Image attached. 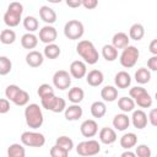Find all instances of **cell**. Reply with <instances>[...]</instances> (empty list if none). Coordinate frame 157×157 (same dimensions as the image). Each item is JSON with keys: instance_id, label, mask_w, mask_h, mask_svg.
<instances>
[{"instance_id": "52", "label": "cell", "mask_w": 157, "mask_h": 157, "mask_svg": "<svg viewBox=\"0 0 157 157\" xmlns=\"http://www.w3.org/2000/svg\"><path fill=\"white\" fill-rule=\"evenodd\" d=\"M135 156H136L135 152H131L130 150H126L125 152L121 153V157H135Z\"/></svg>"}, {"instance_id": "50", "label": "cell", "mask_w": 157, "mask_h": 157, "mask_svg": "<svg viewBox=\"0 0 157 157\" xmlns=\"http://www.w3.org/2000/svg\"><path fill=\"white\" fill-rule=\"evenodd\" d=\"M65 4L71 9H77L82 5V0H65Z\"/></svg>"}, {"instance_id": "22", "label": "cell", "mask_w": 157, "mask_h": 157, "mask_svg": "<svg viewBox=\"0 0 157 157\" xmlns=\"http://www.w3.org/2000/svg\"><path fill=\"white\" fill-rule=\"evenodd\" d=\"M119 142H120V146L124 150H130V148H132V147L136 146V144H137V136H136L135 132H125L120 137Z\"/></svg>"}, {"instance_id": "13", "label": "cell", "mask_w": 157, "mask_h": 157, "mask_svg": "<svg viewBox=\"0 0 157 157\" xmlns=\"http://www.w3.org/2000/svg\"><path fill=\"white\" fill-rule=\"evenodd\" d=\"M83 114V110L81 108L80 104H76V103H72L71 105L66 107L65 110H64V117L66 120L69 121H76L78 120Z\"/></svg>"}, {"instance_id": "4", "label": "cell", "mask_w": 157, "mask_h": 157, "mask_svg": "<svg viewBox=\"0 0 157 157\" xmlns=\"http://www.w3.org/2000/svg\"><path fill=\"white\" fill-rule=\"evenodd\" d=\"M85 33V26L78 20H70L64 26V36L70 40H78Z\"/></svg>"}, {"instance_id": "48", "label": "cell", "mask_w": 157, "mask_h": 157, "mask_svg": "<svg viewBox=\"0 0 157 157\" xmlns=\"http://www.w3.org/2000/svg\"><path fill=\"white\" fill-rule=\"evenodd\" d=\"M87 10H93L98 6V0H82V5Z\"/></svg>"}, {"instance_id": "20", "label": "cell", "mask_w": 157, "mask_h": 157, "mask_svg": "<svg viewBox=\"0 0 157 157\" xmlns=\"http://www.w3.org/2000/svg\"><path fill=\"white\" fill-rule=\"evenodd\" d=\"M21 20H22V15L17 13V12L6 10V12L4 13V22H5V25H6L9 28L17 27V26L20 25Z\"/></svg>"}, {"instance_id": "7", "label": "cell", "mask_w": 157, "mask_h": 157, "mask_svg": "<svg viewBox=\"0 0 157 157\" xmlns=\"http://www.w3.org/2000/svg\"><path fill=\"white\" fill-rule=\"evenodd\" d=\"M53 85L55 88L64 91L71 86V75L66 70H58L53 75Z\"/></svg>"}, {"instance_id": "35", "label": "cell", "mask_w": 157, "mask_h": 157, "mask_svg": "<svg viewBox=\"0 0 157 157\" xmlns=\"http://www.w3.org/2000/svg\"><path fill=\"white\" fill-rule=\"evenodd\" d=\"M12 70V63L11 60L5 56V55H1L0 56V76H5L7 74H10Z\"/></svg>"}, {"instance_id": "46", "label": "cell", "mask_w": 157, "mask_h": 157, "mask_svg": "<svg viewBox=\"0 0 157 157\" xmlns=\"http://www.w3.org/2000/svg\"><path fill=\"white\" fill-rule=\"evenodd\" d=\"M10 110V101L7 98H0V114H6Z\"/></svg>"}, {"instance_id": "17", "label": "cell", "mask_w": 157, "mask_h": 157, "mask_svg": "<svg viewBox=\"0 0 157 157\" xmlns=\"http://www.w3.org/2000/svg\"><path fill=\"white\" fill-rule=\"evenodd\" d=\"M44 61V55L38 50H29L26 55V64L31 67H39Z\"/></svg>"}, {"instance_id": "26", "label": "cell", "mask_w": 157, "mask_h": 157, "mask_svg": "<svg viewBox=\"0 0 157 157\" xmlns=\"http://www.w3.org/2000/svg\"><path fill=\"white\" fill-rule=\"evenodd\" d=\"M61 53V49L58 44L55 43H49V44H45L44 47V50H43V55L47 58V59H56Z\"/></svg>"}, {"instance_id": "31", "label": "cell", "mask_w": 157, "mask_h": 157, "mask_svg": "<svg viewBox=\"0 0 157 157\" xmlns=\"http://www.w3.org/2000/svg\"><path fill=\"white\" fill-rule=\"evenodd\" d=\"M16 40V33L13 29H10V28H6V29H2L0 32V42L5 45H10L12 43H15Z\"/></svg>"}, {"instance_id": "29", "label": "cell", "mask_w": 157, "mask_h": 157, "mask_svg": "<svg viewBox=\"0 0 157 157\" xmlns=\"http://www.w3.org/2000/svg\"><path fill=\"white\" fill-rule=\"evenodd\" d=\"M145 36V28L141 23H134L129 28V38L132 40H141Z\"/></svg>"}, {"instance_id": "5", "label": "cell", "mask_w": 157, "mask_h": 157, "mask_svg": "<svg viewBox=\"0 0 157 157\" xmlns=\"http://www.w3.org/2000/svg\"><path fill=\"white\" fill-rule=\"evenodd\" d=\"M20 140L21 144L27 147H43L45 144V136L38 131H23Z\"/></svg>"}, {"instance_id": "6", "label": "cell", "mask_w": 157, "mask_h": 157, "mask_svg": "<svg viewBox=\"0 0 157 157\" xmlns=\"http://www.w3.org/2000/svg\"><path fill=\"white\" fill-rule=\"evenodd\" d=\"M76 152H77V155H80L82 157L96 156L101 152V144L97 140H93V139L81 141L76 146Z\"/></svg>"}, {"instance_id": "1", "label": "cell", "mask_w": 157, "mask_h": 157, "mask_svg": "<svg viewBox=\"0 0 157 157\" xmlns=\"http://www.w3.org/2000/svg\"><path fill=\"white\" fill-rule=\"evenodd\" d=\"M76 53L83 59V61L88 65H94L98 63L99 53L96 49L94 44L91 40L82 39L76 45Z\"/></svg>"}, {"instance_id": "32", "label": "cell", "mask_w": 157, "mask_h": 157, "mask_svg": "<svg viewBox=\"0 0 157 157\" xmlns=\"http://www.w3.org/2000/svg\"><path fill=\"white\" fill-rule=\"evenodd\" d=\"M22 23H23V27L27 32L33 33L39 28V22L37 20V17H34V16H26L22 20Z\"/></svg>"}, {"instance_id": "15", "label": "cell", "mask_w": 157, "mask_h": 157, "mask_svg": "<svg viewBox=\"0 0 157 157\" xmlns=\"http://www.w3.org/2000/svg\"><path fill=\"white\" fill-rule=\"evenodd\" d=\"M85 77H86V82H87L90 86H92V87H98V86H101V85L103 83V81H104V75H103V72H102L101 70H97V69H93V70L88 71Z\"/></svg>"}, {"instance_id": "21", "label": "cell", "mask_w": 157, "mask_h": 157, "mask_svg": "<svg viewBox=\"0 0 157 157\" xmlns=\"http://www.w3.org/2000/svg\"><path fill=\"white\" fill-rule=\"evenodd\" d=\"M101 97L104 102H114L118 99V88L115 86L107 85L101 90Z\"/></svg>"}, {"instance_id": "28", "label": "cell", "mask_w": 157, "mask_h": 157, "mask_svg": "<svg viewBox=\"0 0 157 157\" xmlns=\"http://www.w3.org/2000/svg\"><path fill=\"white\" fill-rule=\"evenodd\" d=\"M118 108L123 113H130L135 109V101L131 97H120L118 99Z\"/></svg>"}, {"instance_id": "38", "label": "cell", "mask_w": 157, "mask_h": 157, "mask_svg": "<svg viewBox=\"0 0 157 157\" xmlns=\"http://www.w3.org/2000/svg\"><path fill=\"white\" fill-rule=\"evenodd\" d=\"M65 108H66V101L64 98H61V97H55L50 112H53V113H61V112L65 110Z\"/></svg>"}, {"instance_id": "37", "label": "cell", "mask_w": 157, "mask_h": 157, "mask_svg": "<svg viewBox=\"0 0 157 157\" xmlns=\"http://www.w3.org/2000/svg\"><path fill=\"white\" fill-rule=\"evenodd\" d=\"M55 144H56L58 146H60V147L65 148L67 152H70V151L74 148V141H72V140H71L69 136H65V135L59 136V137L56 139Z\"/></svg>"}, {"instance_id": "45", "label": "cell", "mask_w": 157, "mask_h": 157, "mask_svg": "<svg viewBox=\"0 0 157 157\" xmlns=\"http://www.w3.org/2000/svg\"><path fill=\"white\" fill-rule=\"evenodd\" d=\"M7 10H10V11H13V12H17V13L22 15V13H23V5H22L21 2H18V1H12V2H10V4H9Z\"/></svg>"}, {"instance_id": "12", "label": "cell", "mask_w": 157, "mask_h": 157, "mask_svg": "<svg viewBox=\"0 0 157 157\" xmlns=\"http://www.w3.org/2000/svg\"><path fill=\"white\" fill-rule=\"evenodd\" d=\"M113 128L118 131H125L129 125H130V117L128 115V113H119L115 114L113 118Z\"/></svg>"}, {"instance_id": "42", "label": "cell", "mask_w": 157, "mask_h": 157, "mask_svg": "<svg viewBox=\"0 0 157 157\" xmlns=\"http://www.w3.org/2000/svg\"><path fill=\"white\" fill-rule=\"evenodd\" d=\"M49 153H50V156H52V157H66V156L69 155V152H67L65 148H63V147L58 146L56 144L50 148Z\"/></svg>"}, {"instance_id": "49", "label": "cell", "mask_w": 157, "mask_h": 157, "mask_svg": "<svg viewBox=\"0 0 157 157\" xmlns=\"http://www.w3.org/2000/svg\"><path fill=\"white\" fill-rule=\"evenodd\" d=\"M147 67L150 71H157V55H152L147 60Z\"/></svg>"}, {"instance_id": "44", "label": "cell", "mask_w": 157, "mask_h": 157, "mask_svg": "<svg viewBox=\"0 0 157 157\" xmlns=\"http://www.w3.org/2000/svg\"><path fill=\"white\" fill-rule=\"evenodd\" d=\"M145 92H146V88H144L142 86H135V87H131L129 90V97L135 99V98H137L139 96H141Z\"/></svg>"}, {"instance_id": "33", "label": "cell", "mask_w": 157, "mask_h": 157, "mask_svg": "<svg viewBox=\"0 0 157 157\" xmlns=\"http://www.w3.org/2000/svg\"><path fill=\"white\" fill-rule=\"evenodd\" d=\"M7 156L9 157H25L26 150L22 144H11L7 148Z\"/></svg>"}, {"instance_id": "19", "label": "cell", "mask_w": 157, "mask_h": 157, "mask_svg": "<svg viewBox=\"0 0 157 157\" xmlns=\"http://www.w3.org/2000/svg\"><path fill=\"white\" fill-rule=\"evenodd\" d=\"M21 45L25 49L32 50L38 45V37L32 32H27L21 37Z\"/></svg>"}, {"instance_id": "34", "label": "cell", "mask_w": 157, "mask_h": 157, "mask_svg": "<svg viewBox=\"0 0 157 157\" xmlns=\"http://www.w3.org/2000/svg\"><path fill=\"white\" fill-rule=\"evenodd\" d=\"M134 101H135V104H137L140 108H150L152 105V102H153L151 94L147 91L145 93H142L141 96H139L137 98H135Z\"/></svg>"}, {"instance_id": "43", "label": "cell", "mask_w": 157, "mask_h": 157, "mask_svg": "<svg viewBox=\"0 0 157 157\" xmlns=\"http://www.w3.org/2000/svg\"><path fill=\"white\" fill-rule=\"evenodd\" d=\"M52 93H54V88L49 83H42V85H39V87L37 90V94L39 96V98L43 96H47V94H52Z\"/></svg>"}, {"instance_id": "3", "label": "cell", "mask_w": 157, "mask_h": 157, "mask_svg": "<svg viewBox=\"0 0 157 157\" xmlns=\"http://www.w3.org/2000/svg\"><path fill=\"white\" fill-rule=\"evenodd\" d=\"M140 58V52L135 45H126L123 48V52L119 56V63L125 69H131L136 65L137 60Z\"/></svg>"}, {"instance_id": "47", "label": "cell", "mask_w": 157, "mask_h": 157, "mask_svg": "<svg viewBox=\"0 0 157 157\" xmlns=\"http://www.w3.org/2000/svg\"><path fill=\"white\" fill-rule=\"evenodd\" d=\"M147 120L150 121V124L152 126H156L157 125V109L156 108H152L147 115Z\"/></svg>"}, {"instance_id": "39", "label": "cell", "mask_w": 157, "mask_h": 157, "mask_svg": "<svg viewBox=\"0 0 157 157\" xmlns=\"http://www.w3.org/2000/svg\"><path fill=\"white\" fill-rule=\"evenodd\" d=\"M55 97H56V96H55L54 93H52V94H47V96L40 97V105H42L44 109L50 110V109H52V105H53V103H54Z\"/></svg>"}, {"instance_id": "14", "label": "cell", "mask_w": 157, "mask_h": 157, "mask_svg": "<svg viewBox=\"0 0 157 157\" xmlns=\"http://www.w3.org/2000/svg\"><path fill=\"white\" fill-rule=\"evenodd\" d=\"M39 17L45 25H53L56 22V18H58L56 12L47 5H43L39 7Z\"/></svg>"}, {"instance_id": "16", "label": "cell", "mask_w": 157, "mask_h": 157, "mask_svg": "<svg viewBox=\"0 0 157 157\" xmlns=\"http://www.w3.org/2000/svg\"><path fill=\"white\" fill-rule=\"evenodd\" d=\"M98 136H99V141L104 145H112L117 141V132L114 129L112 128H102L98 132Z\"/></svg>"}, {"instance_id": "18", "label": "cell", "mask_w": 157, "mask_h": 157, "mask_svg": "<svg viewBox=\"0 0 157 157\" xmlns=\"http://www.w3.org/2000/svg\"><path fill=\"white\" fill-rule=\"evenodd\" d=\"M114 83H115V87L120 88V90H125V88L130 87V85H131V76H130V74L126 72V71L117 72L115 76H114Z\"/></svg>"}, {"instance_id": "2", "label": "cell", "mask_w": 157, "mask_h": 157, "mask_svg": "<svg viewBox=\"0 0 157 157\" xmlns=\"http://www.w3.org/2000/svg\"><path fill=\"white\" fill-rule=\"evenodd\" d=\"M25 120L28 128L36 130L38 128H40L44 123V117H43V112L42 108L39 107V104L37 103H31L27 104L25 108Z\"/></svg>"}, {"instance_id": "23", "label": "cell", "mask_w": 157, "mask_h": 157, "mask_svg": "<svg viewBox=\"0 0 157 157\" xmlns=\"http://www.w3.org/2000/svg\"><path fill=\"white\" fill-rule=\"evenodd\" d=\"M129 42H130V38L126 33L124 32H118L113 36L112 38V45H114L117 49H123L125 48L126 45H129Z\"/></svg>"}, {"instance_id": "11", "label": "cell", "mask_w": 157, "mask_h": 157, "mask_svg": "<svg viewBox=\"0 0 157 157\" xmlns=\"http://www.w3.org/2000/svg\"><path fill=\"white\" fill-rule=\"evenodd\" d=\"M130 123L134 125V128L142 130L144 128H146L148 120H147V114L142 110V109H134L132 110V115L130 118Z\"/></svg>"}, {"instance_id": "40", "label": "cell", "mask_w": 157, "mask_h": 157, "mask_svg": "<svg viewBox=\"0 0 157 157\" xmlns=\"http://www.w3.org/2000/svg\"><path fill=\"white\" fill-rule=\"evenodd\" d=\"M20 87L17 86V85H9L7 87H6V90H5V96H6V98L9 99V101H13L15 99V97L17 96V93L20 92Z\"/></svg>"}, {"instance_id": "36", "label": "cell", "mask_w": 157, "mask_h": 157, "mask_svg": "<svg viewBox=\"0 0 157 157\" xmlns=\"http://www.w3.org/2000/svg\"><path fill=\"white\" fill-rule=\"evenodd\" d=\"M12 102L18 107H25L29 102V93L25 90H20V92L17 93V96L15 97V99Z\"/></svg>"}, {"instance_id": "53", "label": "cell", "mask_w": 157, "mask_h": 157, "mask_svg": "<svg viewBox=\"0 0 157 157\" xmlns=\"http://www.w3.org/2000/svg\"><path fill=\"white\" fill-rule=\"evenodd\" d=\"M48 2H50V4H60L63 0H47Z\"/></svg>"}, {"instance_id": "27", "label": "cell", "mask_w": 157, "mask_h": 157, "mask_svg": "<svg viewBox=\"0 0 157 157\" xmlns=\"http://www.w3.org/2000/svg\"><path fill=\"white\" fill-rule=\"evenodd\" d=\"M134 78L135 81L139 83V85H145V83H148L150 80H151V71L146 67H140L135 71V75H134Z\"/></svg>"}, {"instance_id": "8", "label": "cell", "mask_w": 157, "mask_h": 157, "mask_svg": "<svg viewBox=\"0 0 157 157\" xmlns=\"http://www.w3.org/2000/svg\"><path fill=\"white\" fill-rule=\"evenodd\" d=\"M58 37V32L56 28L53 25H45L39 29V40L44 44H49V43H54L55 39Z\"/></svg>"}, {"instance_id": "30", "label": "cell", "mask_w": 157, "mask_h": 157, "mask_svg": "<svg viewBox=\"0 0 157 157\" xmlns=\"http://www.w3.org/2000/svg\"><path fill=\"white\" fill-rule=\"evenodd\" d=\"M102 56L107 61H114L118 59V49L112 44H105L102 48Z\"/></svg>"}, {"instance_id": "41", "label": "cell", "mask_w": 157, "mask_h": 157, "mask_svg": "<svg viewBox=\"0 0 157 157\" xmlns=\"http://www.w3.org/2000/svg\"><path fill=\"white\" fill-rule=\"evenodd\" d=\"M135 155L137 157H151V148L145 144L137 145V147L135 150Z\"/></svg>"}, {"instance_id": "51", "label": "cell", "mask_w": 157, "mask_h": 157, "mask_svg": "<svg viewBox=\"0 0 157 157\" xmlns=\"http://www.w3.org/2000/svg\"><path fill=\"white\" fill-rule=\"evenodd\" d=\"M148 50L152 55H157V39H152L148 47Z\"/></svg>"}, {"instance_id": "10", "label": "cell", "mask_w": 157, "mask_h": 157, "mask_svg": "<svg viewBox=\"0 0 157 157\" xmlns=\"http://www.w3.org/2000/svg\"><path fill=\"white\" fill-rule=\"evenodd\" d=\"M69 71H70V75L74 78L80 80V78H83L86 76V74H87V65L82 60H74L70 64Z\"/></svg>"}, {"instance_id": "25", "label": "cell", "mask_w": 157, "mask_h": 157, "mask_svg": "<svg viewBox=\"0 0 157 157\" xmlns=\"http://www.w3.org/2000/svg\"><path fill=\"white\" fill-rule=\"evenodd\" d=\"M67 98L71 103L80 104L85 98V92L81 87H71L67 92Z\"/></svg>"}, {"instance_id": "24", "label": "cell", "mask_w": 157, "mask_h": 157, "mask_svg": "<svg viewBox=\"0 0 157 157\" xmlns=\"http://www.w3.org/2000/svg\"><path fill=\"white\" fill-rule=\"evenodd\" d=\"M90 110H91V114H92L93 118L101 119V118H103V117L105 115V113H107V105H105V103L102 102V101H96V102H93V103L91 104Z\"/></svg>"}, {"instance_id": "9", "label": "cell", "mask_w": 157, "mask_h": 157, "mask_svg": "<svg viewBox=\"0 0 157 157\" xmlns=\"http://www.w3.org/2000/svg\"><path fill=\"white\" fill-rule=\"evenodd\" d=\"M80 132L83 137H93L98 132V124L93 119H86L80 125Z\"/></svg>"}]
</instances>
